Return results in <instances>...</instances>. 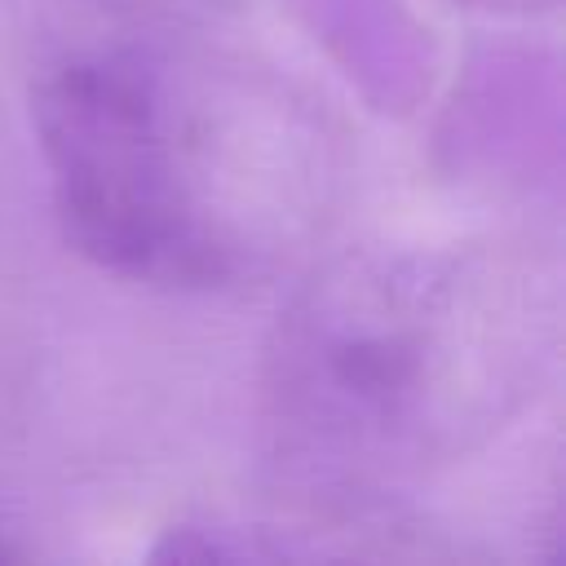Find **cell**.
Here are the masks:
<instances>
[{"label": "cell", "mask_w": 566, "mask_h": 566, "mask_svg": "<svg viewBox=\"0 0 566 566\" xmlns=\"http://www.w3.org/2000/svg\"><path fill=\"white\" fill-rule=\"evenodd\" d=\"M31 119L66 239L133 283L270 279L318 239L336 195V137L310 97L199 40L66 53Z\"/></svg>", "instance_id": "1"}, {"label": "cell", "mask_w": 566, "mask_h": 566, "mask_svg": "<svg viewBox=\"0 0 566 566\" xmlns=\"http://www.w3.org/2000/svg\"><path fill=\"white\" fill-rule=\"evenodd\" d=\"M544 345V296L491 252L371 248L296 296L270 398L323 473L402 478L491 438L531 394Z\"/></svg>", "instance_id": "2"}, {"label": "cell", "mask_w": 566, "mask_h": 566, "mask_svg": "<svg viewBox=\"0 0 566 566\" xmlns=\"http://www.w3.org/2000/svg\"><path fill=\"white\" fill-rule=\"evenodd\" d=\"M469 9H482V13H513V18H526V13H544V9H557V0H460Z\"/></svg>", "instance_id": "3"}]
</instances>
